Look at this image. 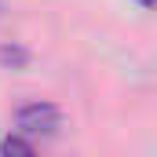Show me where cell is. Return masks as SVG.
<instances>
[{"instance_id":"obj_1","label":"cell","mask_w":157,"mask_h":157,"mask_svg":"<svg viewBox=\"0 0 157 157\" xmlns=\"http://www.w3.org/2000/svg\"><path fill=\"white\" fill-rule=\"evenodd\" d=\"M18 128L26 132V135H55V128H59V106H51V102H29V106H22L18 110Z\"/></svg>"},{"instance_id":"obj_2","label":"cell","mask_w":157,"mask_h":157,"mask_svg":"<svg viewBox=\"0 0 157 157\" xmlns=\"http://www.w3.org/2000/svg\"><path fill=\"white\" fill-rule=\"evenodd\" d=\"M0 157H37V150L22 139V135H7L0 143Z\"/></svg>"},{"instance_id":"obj_3","label":"cell","mask_w":157,"mask_h":157,"mask_svg":"<svg viewBox=\"0 0 157 157\" xmlns=\"http://www.w3.org/2000/svg\"><path fill=\"white\" fill-rule=\"evenodd\" d=\"M0 59L4 62H26V51L22 48H0Z\"/></svg>"},{"instance_id":"obj_4","label":"cell","mask_w":157,"mask_h":157,"mask_svg":"<svg viewBox=\"0 0 157 157\" xmlns=\"http://www.w3.org/2000/svg\"><path fill=\"white\" fill-rule=\"evenodd\" d=\"M139 4H143V7H150V4H154V0H139Z\"/></svg>"}]
</instances>
